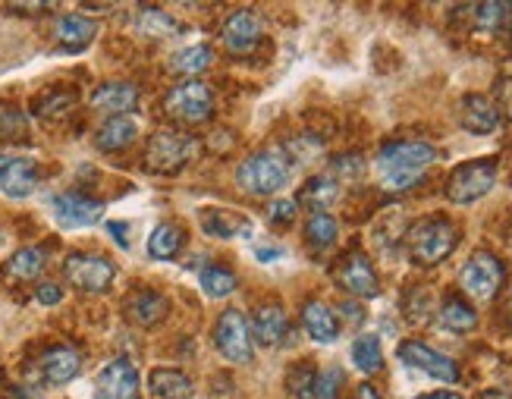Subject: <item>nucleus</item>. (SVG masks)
Returning a JSON list of instances; mask_svg holds the SVG:
<instances>
[{"label": "nucleus", "mask_w": 512, "mask_h": 399, "mask_svg": "<svg viewBox=\"0 0 512 399\" xmlns=\"http://www.w3.org/2000/svg\"><path fill=\"white\" fill-rule=\"evenodd\" d=\"M70 104H73V95H60V98H54L51 104H38V114H41V117H54V110L60 114V110H66Z\"/></svg>", "instance_id": "nucleus-43"}, {"label": "nucleus", "mask_w": 512, "mask_h": 399, "mask_svg": "<svg viewBox=\"0 0 512 399\" xmlns=\"http://www.w3.org/2000/svg\"><path fill=\"white\" fill-rule=\"evenodd\" d=\"M35 183H38V164L29 161V158H13L10 167H7V173H4V180H0V186H4V192L10 198H26V195H32Z\"/></svg>", "instance_id": "nucleus-31"}, {"label": "nucleus", "mask_w": 512, "mask_h": 399, "mask_svg": "<svg viewBox=\"0 0 512 399\" xmlns=\"http://www.w3.org/2000/svg\"><path fill=\"white\" fill-rule=\"evenodd\" d=\"M35 299L41 302V305H57L60 299H63V290L57 283H41L38 290H35Z\"/></svg>", "instance_id": "nucleus-42"}, {"label": "nucleus", "mask_w": 512, "mask_h": 399, "mask_svg": "<svg viewBox=\"0 0 512 399\" xmlns=\"http://www.w3.org/2000/svg\"><path fill=\"white\" fill-rule=\"evenodd\" d=\"M63 274L76 290L82 293H104L117 277L114 261L104 255H92V252H76L63 261Z\"/></svg>", "instance_id": "nucleus-11"}, {"label": "nucleus", "mask_w": 512, "mask_h": 399, "mask_svg": "<svg viewBox=\"0 0 512 399\" xmlns=\"http://www.w3.org/2000/svg\"><path fill=\"white\" fill-rule=\"evenodd\" d=\"M475 26L484 32H503L512 26V4H478Z\"/></svg>", "instance_id": "nucleus-36"}, {"label": "nucleus", "mask_w": 512, "mask_h": 399, "mask_svg": "<svg viewBox=\"0 0 512 399\" xmlns=\"http://www.w3.org/2000/svg\"><path fill=\"white\" fill-rule=\"evenodd\" d=\"M459 126L472 136H494L503 126V107L481 92H469L459 98Z\"/></svg>", "instance_id": "nucleus-13"}, {"label": "nucleus", "mask_w": 512, "mask_h": 399, "mask_svg": "<svg viewBox=\"0 0 512 399\" xmlns=\"http://www.w3.org/2000/svg\"><path fill=\"white\" fill-rule=\"evenodd\" d=\"M333 280H337V286L346 296L359 302L381 296V274L374 271V261L359 249L337 258V264H333Z\"/></svg>", "instance_id": "nucleus-8"}, {"label": "nucleus", "mask_w": 512, "mask_h": 399, "mask_svg": "<svg viewBox=\"0 0 512 399\" xmlns=\"http://www.w3.org/2000/svg\"><path fill=\"white\" fill-rule=\"evenodd\" d=\"M107 230L120 242V249H129V224H123V220H110Z\"/></svg>", "instance_id": "nucleus-44"}, {"label": "nucleus", "mask_w": 512, "mask_h": 399, "mask_svg": "<svg viewBox=\"0 0 512 399\" xmlns=\"http://www.w3.org/2000/svg\"><path fill=\"white\" fill-rule=\"evenodd\" d=\"M161 107H164V114L173 123H180V126H205L214 117L217 98H214V92L205 82L192 79V82L173 85L170 92L164 95Z\"/></svg>", "instance_id": "nucleus-7"}, {"label": "nucleus", "mask_w": 512, "mask_h": 399, "mask_svg": "<svg viewBox=\"0 0 512 399\" xmlns=\"http://www.w3.org/2000/svg\"><path fill=\"white\" fill-rule=\"evenodd\" d=\"M202 227H205L208 236H217V239H233V236H246L249 233L246 217H239L233 211H211V214H205Z\"/></svg>", "instance_id": "nucleus-35"}, {"label": "nucleus", "mask_w": 512, "mask_h": 399, "mask_svg": "<svg viewBox=\"0 0 512 399\" xmlns=\"http://www.w3.org/2000/svg\"><path fill=\"white\" fill-rule=\"evenodd\" d=\"M148 393L154 399H192L195 384L183 368H154L148 374Z\"/></svg>", "instance_id": "nucleus-23"}, {"label": "nucleus", "mask_w": 512, "mask_h": 399, "mask_svg": "<svg viewBox=\"0 0 512 399\" xmlns=\"http://www.w3.org/2000/svg\"><path fill=\"white\" fill-rule=\"evenodd\" d=\"M302 236L305 242L315 252H327L337 246V239H340V224H337V217L327 214V211H318V214H308L305 220V227H302Z\"/></svg>", "instance_id": "nucleus-29"}, {"label": "nucleus", "mask_w": 512, "mask_h": 399, "mask_svg": "<svg viewBox=\"0 0 512 399\" xmlns=\"http://www.w3.org/2000/svg\"><path fill=\"white\" fill-rule=\"evenodd\" d=\"M346 390V371L330 365L324 371H318V390H315V399H340Z\"/></svg>", "instance_id": "nucleus-38"}, {"label": "nucleus", "mask_w": 512, "mask_h": 399, "mask_svg": "<svg viewBox=\"0 0 512 399\" xmlns=\"http://www.w3.org/2000/svg\"><path fill=\"white\" fill-rule=\"evenodd\" d=\"M123 312L136 327H158L170 312V299L161 290H136L123 302Z\"/></svg>", "instance_id": "nucleus-17"}, {"label": "nucleus", "mask_w": 512, "mask_h": 399, "mask_svg": "<svg viewBox=\"0 0 512 399\" xmlns=\"http://www.w3.org/2000/svg\"><path fill=\"white\" fill-rule=\"evenodd\" d=\"M10 161H13V158H7V154H0V180H4V173H7Z\"/></svg>", "instance_id": "nucleus-47"}, {"label": "nucleus", "mask_w": 512, "mask_h": 399, "mask_svg": "<svg viewBox=\"0 0 512 399\" xmlns=\"http://www.w3.org/2000/svg\"><path fill=\"white\" fill-rule=\"evenodd\" d=\"M186 246V230L180 224H161L154 227V233L148 236V255L154 261H170L183 252Z\"/></svg>", "instance_id": "nucleus-30"}, {"label": "nucleus", "mask_w": 512, "mask_h": 399, "mask_svg": "<svg viewBox=\"0 0 512 399\" xmlns=\"http://www.w3.org/2000/svg\"><path fill=\"white\" fill-rule=\"evenodd\" d=\"M198 142L189 136V132L180 129H164V132H154L145 145V170L154 176H173L189 167V161L195 158Z\"/></svg>", "instance_id": "nucleus-5"}, {"label": "nucleus", "mask_w": 512, "mask_h": 399, "mask_svg": "<svg viewBox=\"0 0 512 399\" xmlns=\"http://www.w3.org/2000/svg\"><path fill=\"white\" fill-rule=\"evenodd\" d=\"M214 349L233 365H249L255 356V340H252V324L239 308H227L220 312L214 324Z\"/></svg>", "instance_id": "nucleus-9"}, {"label": "nucleus", "mask_w": 512, "mask_h": 399, "mask_svg": "<svg viewBox=\"0 0 512 399\" xmlns=\"http://www.w3.org/2000/svg\"><path fill=\"white\" fill-rule=\"evenodd\" d=\"M289 173H293V164H289L286 151L264 148V151L249 154V158L236 167V186L252 198H267V195H277L289 183Z\"/></svg>", "instance_id": "nucleus-3"}, {"label": "nucleus", "mask_w": 512, "mask_h": 399, "mask_svg": "<svg viewBox=\"0 0 512 399\" xmlns=\"http://www.w3.org/2000/svg\"><path fill=\"white\" fill-rule=\"evenodd\" d=\"M261 41H264V22H261L258 13H252V10H233L224 19V29H220V44H224L227 54L246 57V54L261 48Z\"/></svg>", "instance_id": "nucleus-12"}, {"label": "nucleus", "mask_w": 512, "mask_h": 399, "mask_svg": "<svg viewBox=\"0 0 512 399\" xmlns=\"http://www.w3.org/2000/svg\"><path fill=\"white\" fill-rule=\"evenodd\" d=\"M211 63H214V48H211V44H186V48H180L167 60V73L180 76L183 82H192L202 73H208Z\"/></svg>", "instance_id": "nucleus-22"}, {"label": "nucleus", "mask_w": 512, "mask_h": 399, "mask_svg": "<svg viewBox=\"0 0 512 399\" xmlns=\"http://www.w3.org/2000/svg\"><path fill=\"white\" fill-rule=\"evenodd\" d=\"M51 211L57 217V224L66 230H79V227H92L104 217V202L92 195H82V192H63L51 202Z\"/></svg>", "instance_id": "nucleus-14"}, {"label": "nucleus", "mask_w": 512, "mask_h": 399, "mask_svg": "<svg viewBox=\"0 0 512 399\" xmlns=\"http://www.w3.org/2000/svg\"><path fill=\"white\" fill-rule=\"evenodd\" d=\"M95 35H98V22L88 16L70 13L57 19V41L66 51H85L95 41Z\"/></svg>", "instance_id": "nucleus-26"}, {"label": "nucleus", "mask_w": 512, "mask_h": 399, "mask_svg": "<svg viewBox=\"0 0 512 399\" xmlns=\"http://www.w3.org/2000/svg\"><path fill=\"white\" fill-rule=\"evenodd\" d=\"M299 321H302V330L315 343H333L340 337V318L321 299H308L302 305V312H299Z\"/></svg>", "instance_id": "nucleus-19"}, {"label": "nucleus", "mask_w": 512, "mask_h": 399, "mask_svg": "<svg viewBox=\"0 0 512 399\" xmlns=\"http://www.w3.org/2000/svg\"><path fill=\"white\" fill-rule=\"evenodd\" d=\"M437 321L443 330H450V334H472V330L478 327V308L459 296V293H447L437 308Z\"/></svg>", "instance_id": "nucleus-21"}, {"label": "nucleus", "mask_w": 512, "mask_h": 399, "mask_svg": "<svg viewBox=\"0 0 512 399\" xmlns=\"http://www.w3.org/2000/svg\"><path fill=\"white\" fill-rule=\"evenodd\" d=\"M299 214V202L296 198H274L271 205H267V224L271 227H289Z\"/></svg>", "instance_id": "nucleus-40"}, {"label": "nucleus", "mask_w": 512, "mask_h": 399, "mask_svg": "<svg viewBox=\"0 0 512 399\" xmlns=\"http://www.w3.org/2000/svg\"><path fill=\"white\" fill-rule=\"evenodd\" d=\"M509 242H512V233H509Z\"/></svg>", "instance_id": "nucleus-48"}, {"label": "nucleus", "mask_w": 512, "mask_h": 399, "mask_svg": "<svg viewBox=\"0 0 512 399\" xmlns=\"http://www.w3.org/2000/svg\"><path fill=\"white\" fill-rule=\"evenodd\" d=\"M95 399H139V371L129 359L107 362L95 378Z\"/></svg>", "instance_id": "nucleus-15"}, {"label": "nucleus", "mask_w": 512, "mask_h": 399, "mask_svg": "<svg viewBox=\"0 0 512 399\" xmlns=\"http://www.w3.org/2000/svg\"><path fill=\"white\" fill-rule=\"evenodd\" d=\"M236 286H239V277L227 268V264H208V268L202 271V290L211 299H227V296H233Z\"/></svg>", "instance_id": "nucleus-34"}, {"label": "nucleus", "mask_w": 512, "mask_h": 399, "mask_svg": "<svg viewBox=\"0 0 512 399\" xmlns=\"http://www.w3.org/2000/svg\"><path fill=\"white\" fill-rule=\"evenodd\" d=\"M337 198H340V183L333 180L330 173H315L302 183L296 202L311 208V214H318V211H327L330 205H337Z\"/></svg>", "instance_id": "nucleus-25"}, {"label": "nucleus", "mask_w": 512, "mask_h": 399, "mask_svg": "<svg viewBox=\"0 0 512 399\" xmlns=\"http://www.w3.org/2000/svg\"><path fill=\"white\" fill-rule=\"evenodd\" d=\"M330 176H333V180H359V176L368 170V164H365V158H362V154H340V158H333L330 161Z\"/></svg>", "instance_id": "nucleus-39"}, {"label": "nucleus", "mask_w": 512, "mask_h": 399, "mask_svg": "<svg viewBox=\"0 0 512 399\" xmlns=\"http://www.w3.org/2000/svg\"><path fill=\"white\" fill-rule=\"evenodd\" d=\"M315 390H318V365L315 362H296L289 365V374H286V393L293 399H315Z\"/></svg>", "instance_id": "nucleus-32"}, {"label": "nucleus", "mask_w": 512, "mask_h": 399, "mask_svg": "<svg viewBox=\"0 0 512 399\" xmlns=\"http://www.w3.org/2000/svg\"><path fill=\"white\" fill-rule=\"evenodd\" d=\"M459 239H462V230L453 217L428 214L409 227L406 249H409V258L418 264V268H437V264H443L456 252Z\"/></svg>", "instance_id": "nucleus-2"}, {"label": "nucleus", "mask_w": 512, "mask_h": 399, "mask_svg": "<svg viewBox=\"0 0 512 399\" xmlns=\"http://www.w3.org/2000/svg\"><path fill=\"white\" fill-rule=\"evenodd\" d=\"M139 104V85L132 82H104L92 92V107L104 110L110 117H126Z\"/></svg>", "instance_id": "nucleus-20"}, {"label": "nucleus", "mask_w": 512, "mask_h": 399, "mask_svg": "<svg viewBox=\"0 0 512 399\" xmlns=\"http://www.w3.org/2000/svg\"><path fill=\"white\" fill-rule=\"evenodd\" d=\"M415 399H465V396L456 393V390H434V393H421Z\"/></svg>", "instance_id": "nucleus-46"}, {"label": "nucleus", "mask_w": 512, "mask_h": 399, "mask_svg": "<svg viewBox=\"0 0 512 399\" xmlns=\"http://www.w3.org/2000/svg\"><path fill=\"white\" fill-rule=\"evenodd\" d=\"M0 136H4V139H22V136H26V117H22L19 110H7V114H0Z\"/></svg>", "instance_id": "nucleus-41"}, {"label": "nucleus", "mask_w": 512, "mask_h": 399, "mask_svg": "<svg viewBox=\"0 0 512 399\" xmlns=\"http://www.w3.org/2000/svg\"><path fill=\"white\" fill-rule=\"evenodd\" d=\"M352 399H384L381 396V390H377L374 384H359V387H355V393H352Z\"/></svg>", "instance_id": "nucleus-45"}, {"label": "nucleus", "mask_w": 512, "mask_h": 399, "mask_svg": "<svg viewBox=\"0 0 512 399\" xmlns=\"http://www.w3.org/2000/svg\"><path fill=\"white\" fill-rule=\"evenodd\" d=\"M136 139H139V123L132 117H110L95 132V145L101 151H123Z\"/></svg>", "instance_id": "nucleus-27"}, {"label": "nucleus", "mask_w": 512, "mask_h": 399, "mask_svg": "<svg viewBox=\"0 0 512 399\" xmlns=\"http://www.w3.org/2000/svg\"><path fill=\"white\" fill-rule=\"evenodd\" d=\"M136 29L142 38L148 41H173V38H180L183 35V26H180V19L170 16L167 10L161 7H142L136 13Z\"/></svg>", "instance_id": "nucleus-24"}, {"label": "nucleus", "mask_w": 512, "mask_h": 399, "mask_svg": "<svg viewBox=\"0 0 512 399\" xmlns=\"http://www.w3.org/2000/svg\"><path fill=\"white\" fill-rule=\"evenodd\" d=\"M38 371H41V378L48 381V384L63 387V384H70L76 374L82 371V356L73 346H51V349L41 352Z\"/></svg>", "instance_id": "nucleus-18"}, {"label": "nucleus", "mask_w": 512, "mask_h": 399, "mask_svg": "<svg viewBox=\"0 0 512 399\" xmlns=\"http://www.w3.org/2000/svg\"><path fill=\"white\" fill-rule=\"evenodd\" d=\"M497 176H500V158L465 161L450 173L443 195H447V202L453 205H475L481 198L491 195V189L497 186Z\"/></svg>", "instance_id": "nucleus-6"}, {"label": "nucleus", "mask_w": 512, "mask_h": 399, "mask_svg": "<svg viewBox=\"0 0 512 399\" xmlns=\"http://www.w3.org/2000/svg\"><path fill=\"white\" fill-rule=\"evenodd\" d=\"M321 154H324V139L315 136V132H305V136H299L286 145L289 164H315Z\"/></svg>", "instance_id": "nucleus-37"}, {"label": "nucleus", "mask_w": 512, "mask_h": 399, "mask_svg": "<svg viewBox=\"0 0 512 399\" xmlns=\"http://www.w3.org/2000/svg\"><path fill=\"white\" fill-rule=\"evenodd\" d=\"M44 271V252L38 246H26L16 255H10V261L4 264V274L10 280H35Z\"/></svg>", "instance_id": "nucleus-33"}, {"label": "nucleus", "mask_w": 512, "mask_h": 399, "mask_svg": "<svg viewBox=\"0 0 512 399\" xmlns=\"http://www.w3.org/2000/svg\"><path fill=\"white\" fill-rule=\"evenodd\" d=\"M437 158L440 151L428 139H393L377 151L374 173L384 192H406L425 180Z\"/></svg>", "instance_id": "nucleus-1"}, {"label": "nucleus", "mask_w": 512, "mask_h": 399, "mask_svg": "<svg viewBox=\"0 0 512 399\" xmlns=\"http://www.w3.org/2000/svg\"><path fill=\"white\" fill-rule=\"evenodd\" d=\"M349 359L355 365V371H362L365 378H374V374L384 371V346L377 334H359L349 346Z\"/></svg>", "instance_id": "nucleus-28"}, {"label": "nucleus", "mask_w": 512, "mask_h": 399, "mask_svg": "<svg viewBox=\"0 0 512 399\" xmlns=\"http://www.w3.org/2000/svg\"><path fill=\"white\" fill-rule=\"evenodd\" d=\"M396 356L403 365H409L412 371L428 374V378L440 381V384H459L462 381V368L456 359L443 356L440 349H434L425 340H403L396 349Z\"/></svg>", "instance_id": "nucleus-10"}, {"label": "nucleus", "mask_w": 512, "mask_h": 399, "mask_svg": "<svg viewBox=\"0 0 512 399\" xmlns=\"http://www.w3.org/2000/svg\"><path fill=\"white\" fill-rule=\"evenodd\" d=\"M249 324H252V340L267 349L283 346L289 337V315L280 302H261L255 308V315L249 318Z\"/></svg>", "instance_id": "nucleus-16"}, {"label": "nucleus", "mask_w": 512, "mask_h": 399, "mask_svg": "<svg viewBox=\"0 0 512 399\" xmlns=\"http://www.w3.org/2000/svg\"><path fill=\"white\" fill-rule=\"evenodd\" d=\"M506 286V261L491 249H475L459 268V296L469 302H494Z\"/></svg>", "instance_id": "nucleus-4"}]
</instances>
